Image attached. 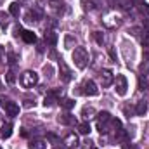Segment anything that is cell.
<instances>
[{
  "instance_id": "e0dca14e",
  "label": "cell",
  "mask_w": 149,
  "mask_h": 149,
  "mask_svg": "<svg viewBox=\"0 0 149 149\" xmlns=\"http://www.w3.org/2000/svg\"><path fill=\"white\" fill-rule=\"evenodd\" d=\"M21 37H23V40H24L26 43H35V42H37V35H35L33 31H28V30H26V31H23V35H21Z\"/></svg>"
},
{
  "instance_id": "e575fe53",
  "label": "cell",
  "mask_w": 149,
  "mask_h": 149,
  "mask_svg": "<svg viewBox=\"0 0 149 149\" xmlns=\"http://www.w3.org/2000/svg\"><path fill=\"white\" fill-rule=\"evenodd\" d=\"M109 56H111L113 59H116V52H114V49H109Z\"/></svg>"
},
{
  "instance_id": "30bf717a",
  "label": "cell",
  "mask_w": 149,
  "mask_h": 149,
  "mask_svg": "<svg viewBox=\"0 0 149 149\" xmlns=\"http://www.w3.org/2000/svg\"><path fill=\"white\" fill-rule=\"evenodd\" d=\"M57 121H59L61 125H73L74 123V116L73 114H70V113H64V114L57 116Z\"/></svg>"
},
{
  "instance_id": "83f0119b",
  "label": "cell",
  "mask_w": 149,
  "mask_h": 149,
  "mask_svg": "<svg viewBox=\"0 0 149 149\" xmlns=\"http://www.w3.org/2000/svg\"><path fill=\"white\" fill-rule=\"evenodd\" d=\"M43 73H45V76H49V78H50L54 71H52V68H50V66H43Z\"/></svg>"
},
{
  "instance_id": "277c9868",
  "label": "cell",
  "mask_w": 149,
  "mask_h": 149,
  "mask_svg": "<svg viewBox=\"0 0 149 149\" xmlns=\"http://www.w3.org/2000/svg\"><path fill=\"white\" fill-rule=\"evenodd\" d=\"M109 121H111V114L108 111H101L97 114V128H99L101 134H108L109 132V127H108Z\"/></svg>"
},
{
  "instance_id": "8992f818",
  "label": "cell",
  "mask_w": 149,
  "mask_h": 149,
  "mask_svg": "<svg viewBox=\"0 0 149 149\" xmlns=\"http://www.w3.org/2000/svg\"><path fill=\"white\" fill-rule=\"evenodd\" d=\"M59 71H61V80L64 81V83H68V81H71V78H73V73H71V70L68 68V64L63 61V59H59Z\"/></svg>"
},
{
  "instance_id": "f1b7e54d",
  "label": "cell",
  "mask_w": 149,
  "mask_h": 149,
  "mask_svg": "<svg viewBox=\"0 0 149 149\" xmlns=\"http://www.w3.org/2000/svg\"><path fill=\"white\" fill-rule=\"evenodd\" d=\"M31 106H35V101H31V99H26V101H24V108H31Z\"/></svg>"
},
{
  "instance_id": "d6a6232c",
  "label": "cell",
  "mask_w": 149,
  "mask_h": 149,
  "mask_svg": "<svg viewBox=\"0 0 149 149\" xmlns=\"http://www.w3.org/2000/svg\"><path fill=\"white\" fill-rule=\"evenodd\" d=\"M47 139H49V141H52V142H57V137H56L54 134H49V135H47Z\"/></svg>"
},
{
  "instance_id": "f546056e",
  "label": "cell",
  "mask_w": 149,
  "mask_h": 149,
  "mask_svg": "<svg viewBox=\"0 0 149 149\" xmlns=\"http://www.w3.org/2000/svg\"><path fill=\"white\" fill-rule=\"evenodd\" d=\"M123 149H137L134 144H130V142H123Z\"/></svg>"
},
{
  "instance_id": "d590c367",
  "label": "cell",
  "mask_w": 149,
  "mask_h": 149,
  "mask_svg": "<svg viewBox=\"0 0 149 149\" xmlns=\"http://www.w3.org/2000/svg\"><path fill=\"white\" fill-rule=\"evenodd\" d=\"M144 28H146V31H149V19H144Z\"/></svg>"
},
{
  "instance_id": "4dcf8cb0",
  "label": "cell",
  "mask_w": 149,
  "mask_h": 149,
  "mask_svg": "<svg viewBox=\"0 0 149 149\" xmlns=\"http://www.w3.org/2000/svg\"><path fill=\"white\" fill-rule=\"evenodd\" d=\"M139 88H141V90H144V88H146V80H142V78L139 80Z\"/></svg>"
},
{
  "instance_id": "d4e9b609",
  "label": "cell",
  "mask_w": 149,
  "mask_h": 149,
  "mask_svg": "<svg viewBox=\"0 0 149 149\" xmlns=\"http://www.w3.org/2000/svg\"><path fill=\"white\" fill-rule=\"evenodd\" d=\"M7 23H9V19H7V14L0 10V24H2V26H7Z\"/></svg>"
},
{
  "instance_id": "ba28073f",
  "label": "cell",
  "mask_w": 149,
  "mask_h": 149,
  "mask_svg": "<svg viewBox=\"0 0 149 149\" xmlns=\"http://www.w3.org/2000/svg\"><path fill=\"white\" fill-rule=\"evenodd\" d=\"M83 94L85 95H97L99 94V88H97V85L92 80H87L83 83Z\"/></svg>"
},
{
  "instance_id": "603a6c76",
  "label": "cell",
  "mask_w": 149,
  "mask_h": 149,
  "mask_svg": "<svg viewBox=\"0 0 149 149\" xmlns=\"http://www.w3.org/2000/svg\"><path fill=\"white\" fill-rule=\"evenodd\" d=\"M141 43L144 47H149V31H144V35L141 37Z\"/></svg>"
},
{
  "instance_id": "ffe728a7",
  "label": "cell",
  "mask_w": 149,
  "mask_h": 149,
  "mask_svg": "<svg viewBox=\"0 0 149 149\" xmlns=\"http://www.w3.org/2000/svg\"><path fill=\"white\" fill-rule=\"evenodd\" d=\"M78 134H81V135L90 134V125H88V123H80V125H78Z\"/></svg>"
},
{
  "instance_id": "2e32d148",
  "label": "cell",
  "mask_w": 149,
  "mask_h": 149,
  "mask_svg": "<svg viewBox=\"0 0 149 149\" xmlns=\"http://www.w3.org/2000/svg\"><path fill=\"white\" fill-rule=\"evenodd\" d=\"M81 116H83L85 120H92V118L95 116V109H94L92 106H85V108L81 109Z\"/></svg>"
},
{
  "instance_id": "74e56055",
  "label": "cell",
  "mask_w": 149,
  "mask_h": 149,
  "mask_svg": "<svg viewBox=\"0 0 149 149\" xmlns=\"http://www.w3.org/2000/svg\"><path fill=\"white\" fill-rule=\"evenodd\" d=\"M144 57H146V59L149 61V52H146V54H144Z\"/></svg>"
},
{
  "instance_id": "7a4b0ae2",
  "label": "cell",
  "mask_w": 149,
  "mask_h": 149,
  "mask_svg": "<svg viewBox=\"0 0 149 149\" xmlns=\"http://www.w3.org/2000/svg\"><path fill=\"white\" fill-rule=\"evenodd\" d=\"M19 81H21V85H23L24 88H31L33 85L38 83V74L35 73V71H31V70H28V71H24V73L21 74Z\"/></svg>"
},
{
  "instance_id": "cb8c5ba5",
  "label": "cell",
  "mask_w": 149,
  "mask_h": 149,
  "mask_svg": "<svg viewBox=\"0 0 149 149\" xmlns=\"http://www.w3.org/2000/svg\"><path fill=\"white\" fill-rule=\"evenodd\" d=\"M5 80H7V83H9V85H12V83L16 81V76H14L12 71H9V73L5 74Z\"/></svg>"
},
{
  "instance_id": "8fae6325",
  "label": "cell",
  "mask_w": 149,
  "mask_h": 149,
  "mask_svg": "<svg viewBox=\"0 0 149 149\" xmlns=\"http://www.w3.org/2000/svg\"><path fill=\"white\" fill-rule=\"evenodd\" d=\"M12 135V125L10 123H3L2 128H0V137L2 139H9Z\"/></svg>"
},
{
  "instance_id": "7402d4cb",
  "label": "cell",
  "mask_w": 149,
  "mask_h": 149,
  "mask_svg": "<svg viewBox=\"0 0 149 149\" xmlns=\"http://www.w3.org/2000/svg\"><path fill=\"white\" fill-rule=\"evenodd\" d=\"M94 40H95L99 45H102V43H104V35H102L101 31H95V33H94Z\"/></svg>"
},
{
  "instance_id": "4fadbf2b",
  "label": "cell",
  "mask_w": 149,
  "mask_h": 149,
  "mask_svg": "<svg viewBox=\"0 0 149 149\" xmlns=\"http://www.w3.org/2000/svg\"><path fill=\"white\" fill-rule=\"evenodd\" d=\"M40 17H42V12L37 10V9H31V10L28 12V16H26V21H28V23H35Z\"/></svg>"
},
{
  "instance_id": "5bb4252c",
  "label": "cell",
  "mask_w": 149,
  "mask_h": 149,
  "mask_svg": "<svg viewBox=\"0 0 149 149\" xmlns=\"http://www.w3.org/2000/svg\"><path fill=\"white\" fill-rule=\"evenodd\" d=\"M30 149H47V142L45 141H42V139H33L31 142H30Z\"/></svg>"
},
{
  "instance_id": "3957f363",
  "label": "cell",
  "mask_w": 149,
  "mask_h": 149,
  "mask_svg": "<svg viewBox=\"0 0 149 149\" xmlns=\"http://www.w3.org/2000/svg\"><path fill=\"white\" fill-rule=\"evenodd\" d=\"M0 106L5 109V113L9 114V116H17L19 114V106L16 104V102H12V101H9L5 95H0Z\"/></svg>"
},
{
  "instance_id": "9c48e42d",
  "label": "cell",
  "mask_w": 149,
  "mask_h": 149,
  "mask_svg": "<svg viewBox=\"0 0 149 149\" xmlns=\"http://www.w3.org/2000/svg\"><path fill=\"white\" fill-rule=\"evenodd\" d=\"M43 40H45V43H47V45L54 47V45L57 43V33H56V31H52V30H47V31H45V35H43Z\"/></svg>"
},
{
  "instance_id": "7c38bea8",
  "label": "cell",
  "mask_w": 149,
  "mask_h": 149,
  "mask_svg": "<svg viewBox=\"0 0 149 149\" xmlns=\"http://www.w3.org/2000/svg\"><path fill=\"white\" fill-rule=\"evenodd\" d=\"M64 144H66L68 148L74 149L76 146H78V137H76L74 134H68V135H66V139H64Z\"/></svg>"
},
{
  "instance_id": "52a82bcc",
  "label": "cell",
  "mask_w": 149,
  "mask_h": 149,
  "mask_svg": "<svg viewBox=\"0 0 149 149\" xmlns=\"http://www.w3.org/2000/svg\"><path fill=\"white\" fill-rule=\"evenodd\" d=\"M101 83H102V87H111L114 83V74L109 70H102L101 71Z\"/></svg>"
},
{
  "instance_id": "d6986e66",
  "label": "cell",
  "mask_w": 149,
  "mask_h": 149,
  "mask_svg": "<svg viewBox=\"0 0 149 149\" xmlns=\"http://www.w3.org/2000/svg\"><path fill=\"white\" fill-rule=\"evenodd\" d=\"M19 10H21V9H19V3H17V2H12V3L9 5V12H10L12 16L17 17V16H19Z\"/></svg>"
},
{
  "instance_id": "4316f807",
  "label": "cell",
  "mask_w": 149,
  "mask_h": 149,
  "mask_svg": "<svg viewBox=\"0 0 149 149\" xmlns=\"http://www.w3.org/2000/svg\"><path fill=\"white\" fill-rule=\"evenodd\" d=\"M111 127H113V128H118V130H120V128H121V121H120L118 118H111Z\"/></svg>"
},
{
  "instance_id": "ab89813d",
  "label": "cell",
  "mask_w": 149,
  "mask_h": 149,
  "mask_svg": "<svg viewBox=\"0 0 149 149\" xmlns=\"http://www.w3.org/2000/svg\"><path fill=\"white\" fill-rule=\"evenodd\" d=\"M90 149H97V148H90Z\"/></svg>"
},
{
  "instance_id": "60d3db41",
  "label": "cell",
  "mask_w": 149,
  "mask_h": 149,
  "mask_svg": "<svg viewBox=\"0 0 149 149\" xmlns=\"http://www.w3.org/2000/svg\"><path fill=\"white\" fill-rule=\"evenodd\" d=\"M0 149H2V148H0Z\"/></svg>"
},
{
  "instance_id": "8d00e7d4",
  "label": "cell",
  "mask_w": 149,
  "mask_h": 149,
  "mask_svg": "<svg viewBox=\"0 0 149 149\" xmlns=\"http://www.w3.org/2000/svg\"><path fill=\"white\" fill-rule=\"evenodd\" d=\"M3 56H5V50H3V47H2V45H0V59H2V57H3Z\"/></svg>"
},
{
  "instance_id": "5b68a950",
  "label": "cell",
  "mask_w": 149,
  "mask_h": 149,
  "mask_svg": "<svg viewBox=\"0 0 149 149\" xmlns=\"http://www.w3.org/2000/svg\"><path fill=\"white\" fill-rule=\"evenodd\" d=\"M114 90H116V94L118 95H125L127 94V88H128V81H127V78H125V74H116V78H114Z\"/></svg>"
},
{
  "instance_id": "44dd1931",
  "label": "cell",
  "mask_w": 149,
  "mask_h": 149,
  "mask_svg": "<svg viewBox=\"0 0 149 149\" xmlns=\"http://www.w3.org/2000/svg\"><path fill=\"white\" fill-rule=\"evenodd\" d=\"M139 10H141L144 16H148L149 14V5L146 3V2H141V3H139Z\"/></svg>"
},
{
  "instance_id": "484cf974",
  "label": "cell",
  "mask_w": 149,
  "mask_h": 149,
  "mask_svg": "<svg viewBox=\"0 0 149 149\" xmlns=\"http://www.w3.org/2000/svg\"><path fill=\"white\" fill-rule=\"evenodd\" d=\"M74 43H76V40H74L73 37H70V35H68V37H66V49H71Z\"/></svg>"
},
{
  "instance_id": "836d02e7",
  "label": "cell",
  "mask_w": 149,
  "mask_h": 149,
  "mask_svg": "<svg viewBox=\"0 0 149 149\" xmlns=\"http://www.w3.org/2000/svg\"><path fill=\"white\" fill-rule=\"evenodd\" d=\"M9 63H10V64L16 63V56H14V54H9Z\"/></svg>"
},
{
  "instance_id": "6da1fadb",
  "label": "cell",
  "mask_w": 149,
  "mask_h": 149,
  "mask_svg": "<svg viewBox=\"0 0 149 149\" xmlns=\"http://www.w3.org/2000/svg\"><path fill=\"white\" fill-rule=\"evenodd\" d=\"M71 57L74 61V66L80 68V70H83L87 66V63H88V52L83 47H76L73 50V54H71Z\"/></svg>"
},
{
  "instance_id": "1f68e13d",
  "label": "cell",
  "mask_w": 149,
  "mask_h": 149,
  "mask_svg": "<svg viewBox=\"0 0 149 149\" xmlns=\"http://www.w3.org/2000/svg\"><path fill=\"white\" fill-rule=\"evenodd\" d=\"M81 3H83V7H85V9H92V3H90L88 0H83Z\"/></svg>"
},
{
  "instance_id": "ac0fdd59",
  "label": "cell",
  "mask_w": 149,
  "mask_h": 149,
  "mask_svg": "<svg viewBox=\"0 0 149 149\" xmlns=\"http://www.w3.org/2000/svg\"><path fill=\"white\" fill-rule=\"evenodd\" d=\"M59 104H61V108H64V109H68V111H70V109L74 106V101H73V99H61V102H59Z\"/></svg>"
},
{
  "instance_id": "f35d334b",
  "label": "cell",
  "mask_w": 149,
  "mask_h": 149,
  "mask_svg": "<svg viewBox=\"0 0 149 149\" xmlns=\"http://www.w3.org/2000/svg\"><path fill=\"white\" fill-rule=\"evenodd\" d=\"M54 149H64V148H61V146H56V148H54Z\"/></svg>"
},
{
  "instance_id": "9a60e30c",
  "label": "cell",
  "mask_w": 149,
  "mask_h": 149,
  "mask_svg": "<svg viewBox=\"0 0 149 149\" xmlns=\"http://www.w3.org/2000/svg\"><path fill=\"white\" fill-rule=\"evenodd\" d=\"M146 111H148V102H146V101H139V102H137V106H135V114L144 116Z\"/></svg>"
}]
</instances>
